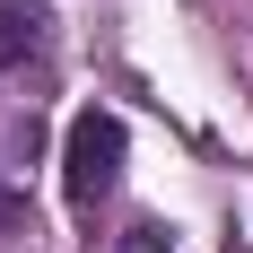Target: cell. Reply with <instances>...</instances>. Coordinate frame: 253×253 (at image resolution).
Segmentation results:
<instances>
[{
	"label": "cell",
	"mask_w": 253,
	"mask_h": 253,
	"mask_svg": "<svg viewBox=\"0 0 253 253\" xmlns=\"http://www.w3.org/2000/svg\"><path fill=\"white\" fill-rule=\"evenodd\" d=\"M44 44V0H0V70H18Z\"/></svg>",
	"instance_id": "cell-2"
},
{
	"label": "cell",
	"mask_w": 253,
	"mask_h": 253,
	"mask_svg": "<svg viewBox=\"0 0 253 253\" xmlns=\"http://www.w3.org/2000/svg\"><path fill=\"white\" fill-rule=\"evenodd\" d=\"M18 227H26V201L9 192V183H0V236H18Z\"/></svg>",
	"instance_id": "cell-4"
},
{
	"label": "cell",
	"mask_w": 253,
	"mask_h": 253,
	"mask_svg": "<svg viewBox=\"0 0 253 253\" xmlns=\"http://www.w3.org/2000/svg\"><path fill=\"white\" fill-rule=\"evenodd\" d=\"M123 253H175V236L157 227V218H140V227H131V236H123Z\"/></svg>",
	"instance_id": "cell-3"
},
{
	"label": "cell",
	"mask_w": 253,
	"mask_h": 253,
	"mask_svg": "<svg viewBox=\"0 0 253 253\" xmlns=\"http://www.w3.org/2000/svg\"><path fill=\"white\" fill-rule=\"evenodd\" d=\"M123 149L131 131L123 114H105V105H87L70 131H61V192H70V210H96L114 183H123Z\"/></svg>",
	"instance_id": "cell-1"
},
{
	"label": "cell",
	"mask_w": 253,
	"mask_h": 253,
	"mask_svg": "<svg viewBox=\"0 0 253 253\" xmlns=\"http://www.w3.org/2000/svg\"><path fill=\"white\" fill-rule=\"evenodd\" d=\"M227 253H253V245H227Z\"/></svg>",
	"instance_id": "cell-5"
}]
</instances>
